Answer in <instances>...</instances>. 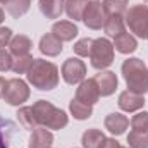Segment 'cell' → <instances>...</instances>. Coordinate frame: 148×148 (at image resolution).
I'll return each instance as SVG.
<instances>
[{
  "instance_id": "1",
  "label": "cell",
  "mask_w": 148,
  "mask_h": 148,
  "mask_svg": "<svg viewBox=\"0 0 148 148\" xmlns=\"http://www.w3.org/2000/svg\"><path fill=\"white\" fill-rule=\"evenodd\" d=\"M28 81L41 91H50L59 84V69L55 64L43 60V59H35L33 66L26 73Z\"/></svg>"
},
{
  "instance_id": "2",
  "label": "cell",
  "mask_w": 148,
  "mask_h": 148,
  "mask_svg": "<svg viewBox=\"0 0 148 148\" xmlns=\"http://www.w3.org/2000/svg\"><path fill=\"white\" fill-rule=\"evenodd\" d=\"M122 76L127 88L134 93L145 95L148 91V69L141 59H127L122 64Z\"/></svg>"
},
{
  "instance_id": "3",
  "label": "cell",
  "mask_w": 148,
  "mask_h": 148,
  "mask_svg": "<svg viewBox=\"0 0 148 148\" xmlns=\"http://www.w3.org/2000/svg\"><path fill=\"white\" fill-rule=\"evenodd\" d=\"M33 112L36 115L38 124H41L47 129H62L69 122V117L66 112L53 107L47 100H38L36 103H33Z\"/></svg>"
},
{
  "instance_id": "4",
  "label": "cell",
  "mask_w": 148,
  "mask_h": 148,
  "mask_svg": "<svg viewBox=\"0 0 148 148\" xmlns=\"http://www.w3.org/2000/svg\"><path fill=\"white\" fill-rule=\"evenodd\" d=\"M91 66L98 71H103L114 62V43H110L107 38H97L91 43L90 52Z\"/></svg>"
},
{
  "instance_id": "5",
  "label": "cell",
  "mask_w": 148,
  "mask_h": 148,
  "mask_svg": "<svg viewBox=\"0 0 148 148\" xmlns=\"http://www.w3.org/2000/svg\"><path fill=\"white\" fill-rule=\"evenodd\" d=\"M126 24L141 40H148V7L136 3L126 10Z\"/></svg>"
},
{
  "instance_id": "6",
  "label": "cell",
  "mask_w": 148,
  "mask_h": 148,
  "mask_svg": "<svg viewBox=\"0 0 148 148\" xmlns=\"http://www.w3.org/2000/svg\"><path fill=\"white\" fill-rule=\"evenodd\" d=\"M3 98L9 105H23L29 98V88L23 79L14 77V79L7 81Z\"/></svg>"
},
{
  "instance_id": "7",
  "label": "cell",
  "mask_w": 148,
  "mask_h": 148,
  "mask_svg": "<svg viewBox=\"0 0 148 148\" xmlns=\"http://www.w3.org/2000/svg\"><path fill=\"white\" fill-rule=\"evenodd\" d=\"M107 17L109 16L100 0H91L83 14V21H84L86 28H90V29H100L102 26H105Z\"/></svg>"
},
{
  "instance_id": "8",
  "label": "cell",
  "mask_w": 148,
  "mask_h": 148,
  "mask_svg": "<svg viewBox=\"0 0 148 148\" xmlns=\"http://www.w3.org/2000/svg\"><path fill=\"white\" fill-rule=\"evenodd\" d=\"M86 76V66L83 60L76 59V57H71L64 62L62 66V77L67 84H77L84 79Z\"/></svg>"
},
{
  "instance_id": "9",
  "label": "cell",
  "mask_w": 148,
  "mask_h": 148,
  "mask_svg": "<svg viewBox=\"0 0 148 148\" xmlns=\"http://www.w3.org/2000/svg\"><path fill=\"white\" fill-rule=\"evenodd\" d=\"M76 98L88 103V105H93L98 102L100 98V90L95 83V79H83L76 90Z\"/></svg>"
},
{
  "instance_id": "10",
  "label": "cell",
  "mask_w": 148,
  "mask_h": 148,
  "mask_svg": "<svg viewBox=\"0 0 148 148\" xmlns=\"http://www.w3.org/2000/svg\"><path fill=\"white\" fill-rule=\"evenodd\" d=\"M93 79H95L102 97H110L112 93L117 90V83L119 81H117L115 73H112V71H100Z\"/></svg>"
},
{
  "instance_id": "11",
  "label": "cell",
  "mask_w": 148,
  "mask_h": 148,
  "mask_svg": "<svg viewBox=\"0 0 148 148\" xmlns=\"http://www.w3.org/2000/svg\"><path fill=\"white\" fill-rule=\"evenodd\" d=\"M119 107L124 112H136L145 105V98L140 93H134L131 90H126L119 95Z\"/></svg>"
},
{
  "instance_id": "12",
  "label": "cell",
  "mask_w": 148,
  "mask_h": 148,
  "mask_svg": "<svg viewBox=\"0 0 148 148\" xmlns=\"http://www.w3.org/2000/svg\"><path fill=\"white\" fill-rule=\"evenodd\" d=\"M40 52L47 57H55L62 52V41L53 33H47L40 38Z\"/></svg>"
},
{
  "instance_id": "13",
  "label": "cell",
  "mask_w": 148,
  "mask_h": 148,
  "mask_svg": "<svg viewBox=\"0 0 148 148\" xmlns=\"http://www.w3.org/2000/svg\"><path fill=\"white\" fill-rule=\"evenodd\" d=\"M127 126H129V121L122 114H117L115 112V114H109L105 117V129H109L112 134H115V136L124 134L126 129H127Z\"/></svg>"
},
{
  "instance_id": "14",
  "label": "cell",
  "mask_w": 148,
  "mask_h": 148,
  "mask_svg": "<svg viewBox=\"0 0 148 148\" xmlns=\"http://www.w3.org/2000/svg\"><path fill=\"white\" fill-rule=\"evenodd\" d=\"M53 143V134L47 127H36L33 129L29 136V148H50Z\"/></svg>"
},
{
  "instance_id": "15",
  "label": "cell",
  "mask_w": 148,
  "mask_h": 148,
  "mask_svg": "<svg viewBox=\"0 0 148 148\" xmlns=\"http://www.w3.org/2000/svg\"><path fill=\"white\" fill-rule=\"evenodd\" d=\"M38 5L47 19H57L66 9V0H38Z\"/></svg>"
},
{
  "instance_id": "16",
  "label": "cell",
  "mask_w": 148,
  "mask_h": 148,
  "mask_svg": "<svg viewBox=\"0 0 148 148\" xmlns=\"http://www.w3.org/2000/svg\"><path fill=\"white\" fill-rule=\"evenodd\" d=\"M52 33L60 41H71V40L76 38V35L79 31H77V26L71 21H59L52 26Z\"/></svg>"
},
{
  "instance_id": "17",
  "label": "cell",
  "mask_w": 148,
  "mask_h": 148,
  "mask_svg": "<svg viewBox=\"0 0 148 148\" xmlns=\"http://www.w3.org/2000/svg\"><path fill=\"white\" fill-rule=\"evenodd\" d=\"M31 48H33L31 40L28 36H24V35H16V36H12L10 43H9V50H10V53L16 55V57L29 55Z\"/></svg>"
},
{
  "instance_id": "18",
  "label": "cell",
  "mask_w": 148,
  "mask_h": 148,
  "mask_svg": "<svg viewBox=\"0 0 148 148\" xmlns=\"http://www.w3.org/2000/svg\"><path fill=\"white\" fill-rule=\"evenodd\" d=\"M114 48L119 52V53H133L136 48H138V41L136 38L131 36L129 33H121L119 36L114 38Z\"/></svg>"
},
{
  "instance_id": "19",
  "label": "cell",
  "mask_w": 148,
  "mask_h": 148,
  "mask_svg": "<svg viewBox=\"0 0 148 148\" xmlns=\"http://www.w3.org/2000/svg\"><path fill=\"white\" fill-rule=\"evenodd\" d=\"M105 140L107 138L100 129H86L83 133L81 143H83V148H102Z\"/></svg>"
},
{
  "instance_id": "20",
  "label": "cell",
  "mask_w": 148,
  "mask_h": 148,
  "mask_svg": "<svg viewBox=\"0 0 148 148\" xmlns=\"http://www.w3.org/2000/svg\"><path fill=\"white\" fill-rule=\"evenodd\" d=\"M16 134V124L9 119L0 117V148H9Z\"/></svg>"
},
{
  "instance_id": "21",
  "label": "cell",
  "mask_w": 148,
  "mask_h": 148,
  "mask_svg": "<svg viewBox=\"0 0 148 148\" xmlns=\"http://www.w3.org/2000/svg\"><path fill=\"white\" fill-rule=\"evenodd\" d=\"M90 2L91 0H66V12L69 19H74V21L83 19V14Z\"/></svg>"
},
{
  "instance_id": "22",
  "label": "cell",
  "mask_w": 148,
  "mask_h": 148,
  "mask_svg": "<svg viewBox=\"0 0 148 148\" xmlns=\"http://www.w3.org/2000/svg\"><path fill=\"white\" fill-rule=\"evenodd\" d=\"M69 109H71V114L74 115V119H77V121L90 119L91 114H93L91 105H88V103H84V102H81V100H77V98H73V100H71Z\"/></svg>"
},
{
  "instance_id": "23",
  "label": "cell",
  "mask_w": 148,
  "mask_h": 148,
  "mask_svg": "<svg viewBox=\"0 0 148 148\" xmlns=\"http://www.w3.org/2000/svg\"><path fill=\"white\" fill-rule=\"evenodd\" d=\"M17 119L21 122V126L24 129H36L38 126V121H36V115L33 112V107H23L17 110Z\"/></svg>"
},
{
  "instance_id": "24",
  "label": "cell",
  "mask_w": 148,
  "mask_h": 148,
  "mask_svg": "<svg viewBox=\"0 0 148 148\" xmlns=\"http://www.w3.org/2000/svg\"><path fill=\"white\" fill-rule=\"evenodd\" d=\"M31 7V0H7L5 9L12 17H21L24 16Z\"/></svg>"
},
{
  "instance_id": "25",
  "label": "cell",
  "mask_w": 148,
  "mask_h": 148,
  "mask_svg": "<svg viewBox=\"0 0 148 148\" xmlns=\"http://www.w3.org/2000/svg\"><path fill=\"white\" fill-rule=\"evenodd\" d=\"M124 19H122V16H109L107 17V23H105V33L109 35V36L115 38L119 36L121 33H124Z\"/></svg>"
},
{
  "instance_id": "26",
  "label": "cell",
  "mask_w": 148,
  "mask_h": 148,
  "mask_svg": "<svg viewBox=\"0 0 148 148\" xmlns=\"http://www.w3.org/2000/svg\"><path fill=\"white\" fill-rule=\"evenodd\" d=\"M127 2L129 0H103V9L107 16H122L127 10Z\"/></svg>"
},
{
  "instance_id": "27",
  "label": "cell",
  "mask_w": 148,
  "mask_h": 148,
  "mask_svg": "<svg viewBox=\"0 0 148 148\" xmlns=\"http://www.w3.org/2000/svg\"><path fill=\"white\" fill-rule=\"evenodd\" d=\"M35 59L31 55H21V57H16L12 60V71L16 74H26L29 71V67L33 66Z\"/></svg>"
},
{
  "instance_id": "28",
  "label": "cell",
  "mask_w": 148,
  "mask_h": 148,
  "mask_svg": "<svg viewBox=\"0 0 148 148\" xmlns=\"http://www.w3.org/2000/svg\"><path fill=\"white\" fill-rule=\"evenodd\" d=\"M129 148H148V133L143 131H131L127 136Z\"/></svg>"
},
{
  "instance_id": "29",
  "label": "cell",
  "mask_w": 148,
  "mask_h": 148,
  "mask_svg": "<svg viewBox=\"0 0 148 148\" xmlns=\"http://www.w3.org/2000/svg\"><path fill=\"white\" fill-rule=\"evenodd\" d=\"M131 127L133 131H143L148 133V112H140L131 119Z\"/></svg>"
},
{
  "instance_id": "30",
  "label": "cell",
  "mask_w": 148,
  "mask_h": 148,
  "mask_svg": "<svg viewBox=\"0 0 148 148\" xmlns=\"http://www.w3.org/2000/svg\"><path fill=\"white\" fill-rule=\"evenodd\" d=\"M91 43H93V40H90V38H83V40L76 41V45H74V53H77L79 57H90Z\"/></svg>"
},
{
  "instance_id": "31",
  "label": "cell",
  "mask_w": 148,
  "mask_h": 148,
  "mask_svg": "<svg viewBox=\"0 0 148 148\" xmlns=\"http://www.w3.org/2000/svg\"><path fill=\"white\" fill-rule=\"evenodd\" d=\"M12 60H14V59H12V53L0 48V71H2V73L12 69Z\"/></svg>"
},
{
  "instance_id": "32",
  "label": "cell",
  "mask_w": 148,
  "mask_h": 148,
  "mask_svg": "<svg viewBox=\"0 0 148 148\" xmlns=\"http://www.w3.org/2000/svg\"><path fill=\"white\" fill-rule=\"evenodd\" d=\"M10 40H12V31L9 28H0V48L9 45Z\"/></svg>"
},
{
  "instance_id": "33",
  "label": "cell",
  "mask_w": 148,
  "mask_h": 148,
  "mask_svg": "<svg viewBox=\"0 0 148 148\" xmlns=\"http://www.w3.org/2000/svg\"><path fill=\"white\" fill-rule=\"evenodd\" d=\"M102 148H129V147H121V145H119V141H115L114 138H107Z\"/></svg>"
},
{
  "instance_id": "34",
  "label": "cell",
  "mask_w": 148,
  "mask_h": 148,
  "mask_svg": "<svg viewBox=\"0 0 148 148\" xmlns=\"http://www.w3.org/2000/svg\"><path fill=\"white\" fill-rule=\"evenodd\" d=\"M5 86H7V81L3 77H0V98H3V93H5Z\"/></svg>"
},
{
  "instance_id": "35",
  "label": "cell",
  "mask_w": 148,
  "mask_h": 148,
  "mask_svg": "<svg viewBox=\"0 0 148 148\" xmlns=\"http://www.w3.org/2000/svg\"><path fill=\"white\" fill-rule=\"evenodd\" d=\"M2 21H3V9L0 7V24H2Z\"/></svg>"
},
{
  "instance_id": "36",
  "label": "cell",
  "mask_w": 148,
  "mask_h": 148,
  "mask_svg": "<svg viewBox=\"0 0 148 148\" xmlns=\"http://www.w3.org/2000/svg\"><path fill=\"white\" fill-rule=\"evenodd\" d=\"M0 3H7V0H0Z\"/></svg>"
}]
</instances>
